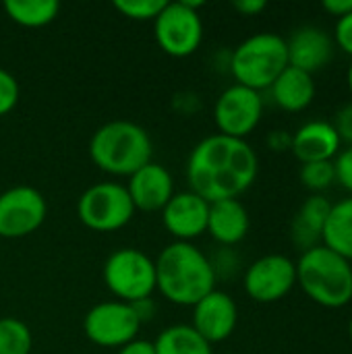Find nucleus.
<instances>
[{"instance_id":"nucleus-24","label":"nucleus","mask_w":352,"mask_h":354,"mask_svg":"<svg viewBox=\"0 0 352 354\" xmlns=\"http://www.w3.org/2000/svg\"><path fill=\"white\" fill-rule=\"evenodd\" d=\"M33 336L27 324L15 317L0 319V354H29Z\"/></svg>"},{"instance_id":"nucleus-22","label":"nucleus","mask_w":352,"mask_h":354,"mask_svg":"<svg viewBox=\"0 0 352 354\" xmlns=\"http://www.w3.org/2000/svg\"><path fill=\"white\" fill-rule=\"evenodd\" d=\"M156 354H212V344L201 338L193 326H170L154 342Z\"/></svg>"},{"instance_id":"nucleus-12","label":"nucleus","mask_w":352,"mask_h":354,"mask_svg":"<svg viewBox=\"0 0 352 354\" xmlns=\"http://www.w3.org/2000/svg\"><path fill=\"white\" fill-rule=\"evenodd\" d=\"M48 205L33 187H12L0 193V236L23 239L33 234L46 220Z\"/></svg>"},{"instance_id":"nucleus-15","label":"nucleus","mask_w":352,"mask_h":354,"mask_svg":"<svg viewBox=\"0 0 352 354\" xmlns=\"http://www.w3.org/2000/svg\"><path fill=\"white\" fill-rule=\"evenodd\" d=\"M288 66L301 68L309 75L328 66L334 58L336 44L332 33L317 25H303L286 39Z\"/></svg>"},{"instance_id":"nucleus-18","label":"nucleus","mask_w":352,"mask_h":354,"mask_svg":"<svg viewBox=\"0 0 352 354\" xmlns=\"http://www.w3.org/2000/svg\"><path fill=\"white\" fill-rule=\"evenodd\" d=\"M249 226V212L239 199H222L210 203L207 232L216 243L224 247H234L247 236Z\"/></svg>"},{"instance_id":"nucleus-17","label":"nucleus","mask_w":352,"mask_h":354,"mask_svg":"<svg viewBox=\"0 0 352 354\" xmlns=\"http://www.w3.org/2000/svg\"><path fill=\"white\" fill-rule=\"evenodd\" d=\"M340 149H342V141L334 124L328 120H309L293 133L290 151L301 164L334 162Z\"/></svg>"},{"instance_id":"nucleus-16","label":"nucleus","mask_w":352,"mask_h":354,"mask_svg":"<svg viewBox=\"0 0 352 354\" xmlns=\"http://www.w3.org/2000/svg\"><path fill=\"white\" fill-rule=\"evenodd\" d=\"M127 193L135 209L162 212L174 195V180L162 164L149 162L133 176H129Z\"/></svg>"},{"instance_id":"nucleus-23","label":"nucleus","mask_w":352,"mask_h":354,"mask_svg":"<svg viewBox=\"0 0 352 354\" xmlns=\"http://www.w3.org/2000/svg\"><path fill=\"white\" fill-rule=\"evenodd\" d=\"M4 10L10 21L23 27H44L58 17L56 0H6Z\"/></svg>"},{"instance_id":"nucleus-29","label":"nucleus","mask_w":352,"mask_h":354,"mask_svg":"<svg viewBox=\"0 0 352 354\" xmlns=\"http://www.w3.org/2000/svg\"><path fill=\"white\" fill-rule=\"evenodd\" d=\"M332 37H334L336 48H340L344 54L352 56V12L336 19Z\"/></svg>"},{"instance_id":"nucleus-7","label":"nucleus","mask_w":352,"mask_h":354,"mask_svg":"<svg viewBox=\"0 0 352 354\" xmlns=\"http://www.w3.org/2000/svg\"><path fill=\"white\" fill-rule=\"evenodd\" d=\"M77 216L83 226L95 232H114L135 216V205L127 187L118 183H98L83 191L77 201Z\"/></svg>"},{"instance_id":"nucleus-33","label":"nucleus","mask_w":352,"mask_h":354,"mask_svg":"<svg viewBox=\"0 0 352 354\" xmlns=\"http://www.w3.org/2000/svg\"><path fill=\"white\" fill-rule=\"evenodd\" d=\"M322 8L326 12H330L332 17L340 19V17L352 12V0H324L322 2Z\"/></svg>"},{"instance_id":"nucleus-25","label":"nucleus","mask_w":352,"mask_h":354,"mask_svg":"<svg viewBox=\"0 0 352 354\" xmlns=\"http://www.w3.org/2000/svg\"><path fill=\"white\" fill-rule=\"evenodd\" d=\"M299 178L305 189H309L313 195H324L334 183H336V172H334V162H311L303 164Z\"/></svg>"},{"instance_id":"nucleus-30","label":"nucleus","mask_w":352,"mask_h":354,"mask_svg":"<svg viewBox=\"0 0 352 354\" xmlns=\"http://www.w3.org/2000/svg\"><path fill=\"white\" fill-rule=\"evenodd\" d=\"M334 129L342 141V145H352V102L342 106L338 112H336V118H334Z\"/></svg>"},{"instance_id":"nucleus-19","label":"nucleus","mask_w":352,"mask_h":354,"mask_svg":"<svg viewBox=\"0 0 352 354\" xmlns=\"http://www.w3.org/2000/svg\"><path fill=\"white\" fill-rule=\"evenodd\" d=\"M332 209V201L326 195H309L299 207L290 224V239L303 251L322 245V234Z\"/></svg>"},{"instance_id":"nucleus-2","label":"nucleus","mask_w":352,"mask_h":354,"mask_svg":"<svg viewBox=\"0 0 352 354\" xmlns=\"http://www.w3.org/2000/svg\"><path fill=\"white\" fill-rule=\"evenodd\" d=\"M154 263L156 290L174 305L195 307L203 297L216 290L218 276L214 266L193 243H170Z\"/></svg>"},{"instance_id":"nucleus-27","label":"nucleus","mask_w":352,"mask_h":354,"mask_svg":"<svg viewBox=\"0 0 352 354\" xmlns=\"http://www.w3.org/2000/svg\"><path fill=\"white\" fill-rule=\"evenodd\" d=\"M19 81L0 66V116H6L19 104Z\"/></svg>"},{"instance_id":"nucleus-8","label":"nucleus","mask_w":352,"mask_h":354,"mask_svg":"<svg viewBox=\"0 0 352 354\" xmlns=\"http://www.w3.org/2000/svg\"><path fill=\"white\" fill-rule=\"evenodd\" d=\"M201 2H166L154 21L158 46L174 58L191 56L203 39V23L197 12Z\"/></svg>"},{"instance_id":"nucleus-5","label":"nucleus","mask_w":352,"mask_h":354,"mask_svg":"<svg viewBox=\"0 0 352 354\" xmlns=\"http://www.w3.org/2000/svg\"><path fill=\"white\" fill-rule=\"evenodd\" d=\"M288 66L286 37L261 31L243 39L230 56V73L239 85L255 91L270 89Z\"/></svg>"},{"instance_id":"nucleus-14","label":"nucleus","mask_w":352,"mask_h":354,"mask_svg":"<svg viewBox=\"0 0 352 354\" xmlns=\"http://www.w3.org/2000/svg\"><path fill=\"white\" fill-rule=\"evenodd\" d=\"M207 216L210 203L193 191L174 193L162 209L164 228L180 243H191L207 232Z\"/></svg>"},{"instance_id":"nucleus-35","label":"nucleus","mask_w":352,"mask_h":354,"mask_svg":"<svg viewBox=\"0 0 352 354\" xmlns=\"http://www.w3.org/2000/svg\"><path fill=\"white\" fill-rule=\"evenodd\" d=\"M346 83H349V89H351V95H352V62H351V66H349V73H346Z\"/></svg>"},{"instance_id":"nucleus-28","label":"nucleus","mask_w":352,"mask_h":354,"mask_svg":"<svg viewBox=\"0 0 352 354\" xmlns=\"http://www.w3.org/2000/svg\"><path fill=\"white\" fill-rule=\"evenodd\" d=\"M334 172H336V183L352 195V145H344L338 156L334 158Z\"/></svg>"},{"instance_id":"nucleus-20","label":"nucleus","mask_w":352,"mask_h":354,"mask_svg":"<svg viewBox=\"0 0 352 354\" xmlns=\"http://www.w3.org/2000/svg\"><path fill=\"white\" fill-rule=\"evenodd\" d=\"M274 104L284 112H303L315 100V81L313 75L286 66L282 75L270 87Z\"/></svg>"},{"instance_id":"nucleus-3","label":"nucleus","mask_w":352,"mask_h":354,"mask_svg":"<svg viewBox=\"0 0 352 354\" xmlns=\"http://www.w3.org/2000/svg\"><path fill=\"white\" fill-rule=\"evenodd\" d=\"M154 143L149 133L131 120H112L102 124L91 141V162L114 176H133L151 162Z\"/></svg>"},{"instance_id":"nucleus-9","label":"nucleus","mask_w":352,"mask_h":354,"mask_svg":"<svg viewBox=\"0 0 352 354\" xmlns=\"http://www.w3.org/2000/svg\"><path fill=\"white\" fill-rule=\"evenodd\" d=\"M141 322L133 305L122 301H106L91 307L83 319V332L89 342L104 348H122L137 340Z\"/></svg>"},{"instance_id":"nucleus-31","label":"nucleus","mask_w":352,"mask_h":354,"mask_svg":"<svg viewBox=\"0 0 352 354\" xmlns=\"http://www.w3.org/2000/svg\"><path fill=\"white\" fill-rule=\"evenodd\" d=\"M268 147H270L272 151H278V153L290 151V147H293V133H288V131H284V129L272 131V133L268 135Z\"/></svg>"},{"instance_id":"nucleus-32","label":"nucleus","mask_w":352,"mask_h":354,"mask_svg":"<svg viewBox=\"0 0 352 354\" xmlns=\"http://www.w3.org/2000/svg\"><path fill=\"white\" fill-rule=\"evenodd\" d=\"M266 6H268L266 0H237V2H232V8L245 17H255V15L263 12Z\"/></svg>"},{"instance_id":"nucleus-34","label":"nucleus","mask_w":352,"mask_h":354,"mask_svg":"<svg viewBox=\"0 0 352 354\" xmlns=\"http://www.w3.org/2000/svg\"><path fill=\"white\" fill-rule=\"evenodd\" d=\"M118 354H156V348H154V342L133 340V342L124 344L122 348H118Z\"/></svg>"},{"instance_id":"nucleus-26","label":"nucleus","mask_w":352,"mask_h":354,"mask_svg":"<svg viewBox=\"0 0 352 354\" xmlns=\"http://www.w3.org/2000/svg\"><path fill=\"white\" fill-rule=\"evenodd\" d=\"M166 6L164 0H116L114 8L133 21H156Z\"/></svg>"},{"instance_id":"nucleus-10","label":"nucleus","mask_w":352,"mask_h":354,"mask_svg":"<svg viewBox=\"0 0 352 354\" xmlns=\"http://www.w3.org/2000/svg\"><path fill=\"white\" fill-rule=\"evenodd\" d=\"M263 116V97L259 91L249 89L245 85L226 87L214 106V120L220 135L247 139Z\"/></svg>"},{"instance_id":"nucleus-4","label":"nucleus","mask_w":352,"mask_h":354,"mask_svg":"<svg viewBox=\"0 0 352 354\" xmlns=\"http://www.w3.org/2000/svg\"><path fill=\"white\" fill-rule=\"evenodd\" d=\"M297 263V284L319 307L342 309L352 301V263L326 245L303 251Z\"/></svg>"},{"instance_id":"nucleus-36","label":"nucleus","mask_w":352,"mask_h":354,"mask_svg":"<svg viewBox=\"0 0 352 354\" xmlns=\"http://www.w3.org/2000/svg\"><path fill=\"white\" fill-rule=\"evenodd\" d=\"M349 336H351V340H352V315H351V319H349Z\"/></svg>"},{"instance_id":"nucleus-1","label":"nucleus","mask_w":352,"mask_h":354,"mask_svg":"<svg viewBox=\"0 0 352 354\" xmlns=\"http://www.w3.org/2000/svg\"><path fill=\"white\" fill-rule=\"evenodd\" d=\"M259 158L247 139L210 135L201 139L187 162L189 191L207 203L239 199L257 178Z\"/></svg>"},{"instance_id":"nucleus-13","label":"nucleus","mask_w":352,"mask_h":354,"mask_svg":"<svg viewBox=\"0 0 352 354\" xmlns=\"http://www.w3.org/2000/svg\"><path fill=\"white\" fill-rule=\"evenodd\" d=\"M239 324V307L224 290H212L193 307V330L210 344L228 340Z\"/></svg>"},{"instance_id":"nucleus-11","label":"nucleus","mask_w":352,"mask_h":354,"mask_svg":"<svg viewBox=\"0 0 352 354\" xmlns=\"http://www.w3.org/2000/svg\"><path fill=\"white\" fill-rule=\"evenodd\" d=\"M243 286L255 303H278L297 286V263L282 253L263 255L245 270Z\"/></svg>"},{"instance_id":"nucleus-6","label":"nucleus","mask_w":352,"mask_h":354,"mask_svg":"<svg viewBox=\"0 0 352 354\" xmlns=\"http://www.w3.org/2000/svg\"><path fill=\"white\" fill-rule=\"evenodd\" d=\"M102 276L108 290L129 305L151 299L156 290V263L139 249L114 251L106 259Z\"/></svg>"},{"instance_id":"nucleus-21","label":"nucleus","mask_w":352,"mask_h":354,"mask_svg":"<svg viewBox=\"0 0 352 354\" xmlns=\"http://www.w3.org/2000/svg\"><path fill=\"white\" fill-rule=\"evenodd\" d=\"M322 245L352 263V195L340 199L338 203H332L322 234Z\"/></svg>"}]
</instances>
